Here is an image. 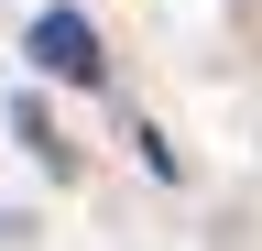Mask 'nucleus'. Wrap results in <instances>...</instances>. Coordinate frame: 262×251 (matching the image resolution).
Listing matches in <instances>:
<instances>
[{
	"mask_svg": "<svg viewBox=\"0 0 262 251\" xmlns=\"http://www.w3.org/2000/svg\"><path fill=\"white\" fill-rule=\"evenodd\" d=\"M33 66L66 77V87H98L110 66H98V33H88V11H44L33 22Z\"/></svg>",
	"mask_w": 262,
	"mask_h": 251,
	"instance_id": "f257e3e1",
	"label": "nucleus"
}]
</instances>
